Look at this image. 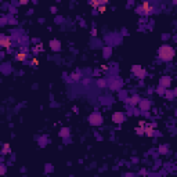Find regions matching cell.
<instances>
[{"instance_id": "obj_1", "label": "cell", "mask_w": 177, "mask_h": 177, "mask_svg": "<svg viewBox=\"0 0 177 177\" xmlns=\"http://www.w3.org/2000/svg\"><path fill=\"white\" fill-rule=\"evenodd\" d=\"M158 54H159V58L162 61H171L174 58L176 53H174V49L170 46H162L158 51Z\"/></svg>"}, {"instance_id": "obj_2", "label": "cell", "mask_w": 177, "mask_h": 177, "mask_svg": "<svg viewBox=\"0 0 177 177\" xmlns=\"http://www.w3.org/2000/svg\"><path fill=\"white\" fill-rule=\"evenodd\" d=\"M138 13H143L145 15H149V14L154 13V7H152V4H151L149 1H144L143 6H141V8H138Z\"/></svg>"}, {"instance_id": "obj_3", "label": "cell", "mask_w": 177, "mask_h": 177, "mask_svg": "<svg viewBox=\"0 0 177 177\" xmlns=\"http://www.w3.org/2000/svg\"><path fill=\"white\" fill-rule=\"evenodd\" d=\"M101 122H102V118H101L98 114H93V115L90 116V123H91V125H94V126L101 125Z\"/></svg>"}, {"instance_id": "obj_4", "label": "cell", "mask_w": 177, "mask_h": 177, "mask_svg": "<svg viewBox=\"0 0 177 177\" xmlns=\"http://www.w3.org/2000/svg\"><path fill=\"white\" fill-rule=\"evenodd\" d=\"M123 119H125V116H123L122 112H115V114L112 115V120L115 122V123H122Z\"/></svg>"}, {"instance_id": "obj_5", "label": "cell", "mask_w": 177, "mask_h": 177, "mask_svg": "<svg viewBox=\"0 0 177 177\" xmlns=\"http://www.w3.org/2000/svg\"><path fill=\"white\" fill-rule=\"evenodd\" d=\"M1 42H0V44H1V47H8L11 44V38H7V36H1V39H0Z\"/></svg>"}, {"instance_id": "obj_6", "label": "cell", "mask_w": 177, "mask_h": 177, "mask_svg": "<svg viewBox=\"0 0 177 177\" xmlns=\"http://www.w3.org/2000/svg\"><path fill=\"white\" fill-rule=\"evenodd\" d=\"M50 47L53 50H57V51H58V50L61 49V44H60L58 40H51V42H50Z\"/></svg>"}, {"instance_id": "obj_7", "label": "cell", "mask_w": 177, "mask_h": 177, "mask_svg": "<svg viewBox=\"0 0 177 177\" xmlns=\"http://www.w3.org/2000/svg\"><path fill=\"white\" fill-rule=\"evenodd\" d=\"M169 84H170V79H169V77H162V79H160V86H162V87H163V86L167 87Z\"/></svg>"}, {"instance_id": "obj_8", "label": "cell", "mask_w": 177, "mask_h": 177, "mask_svg": "<svg viewBox=\"0 0 177 177\" xmlns=\"http://www.w3.org/2000/svg\"><path fill=\"white\" fill-rule=\"evenodd\" d=\"M133 72H134V73H137L138 76H143V75H145V72H143V71H141L138 65H136L134 68H133Z\"/></svg>"}, {"instance_id": "obj_9", "label": "cell", "mask_w": 177, "mask_h": 177, "mask_svg": "<svg viewBox=\"0 0 177 177\" xmlns=\"http://www.w3.org/2000/svg\"><path fill=\"white\" fill-rule=\"evenodd\" d=\"M68 134H69V129H65V127H64V129H61V132H60L61 137H65V136H68Z\"/></svg>"}, {"instance_id": "obj_10", "label": "cell", "mask_w": 177, "mask_h": 177, "mask_svg": "<svg viewBox=\"0 0 177 177\" xmlns=\"http://www.w3.org/2000/svg\"><path fill=\"white\" fill-rule=\"evenodd\" d=\"M18 61H24L25 58H26V54L25 53H19V54H17V57H15Z\"/></svg>"}, {"instance_id": "obj_11", "label": "cell", "mask_w": 177, "mask_h": 177, "mask_svg": "<svg viewBox=\"0 0 177 177\" xmlns=\"http://www.w3.org/2000/svg\"><path fill=\"white\" fill-rule=\"evenodd\" d=\"M129 102H130V104H137L138 102V97H133V98H130V101H129Z\"/></svg>"}, {"instance_id": "obj_12", "label": "cell", "mask_w": 177, "mask_h": 177, "mask_svg": "<svg viewBox=\"0 0 177 177\" xmlns=\"http://www.w3.org/2000/svg\"><path fill=\"white\" fill-rule=\"evenodd\" d=\"M148 107H149V102H148V101H145V102L143 101V102H141V108H143V109H147Z\"/></svg>"}, {"instance_id": "obj_13", "label": "cell", "mask_w": 177, "mask_h": 177, "mask_svg": "<svg viewBox=\"0 0 177 177\" xmlns=\"http://www.w3.org/2000/svg\"><path fill=\"white\" fill-rule=\"evenodd\" d=\"M98 11H100V13H104V11H105V6L104 4L100 6V7H98Z\"/></svg>"}, {"instance_id": "obj_14", "label": "cell", "mask_w": 177, "mask_h": 177, "mask_svg": "<svg viewBox=\"0 0 177 177\" xmlns=\"http://www.w3.org/2000/svg\"><path fill=\"white\" fill-rule=\"evenodd\" d=\"M7 151H8V145H7V144H6V145H4V148H3V152H4V154H6V152H7Z\"/></svg>"}, {"instance_id": "obj_15", "label": "cell", "mask_w": 177, "mask_h": 177, "mask_svg": "<svg viewBox=\"0 0 177 177\" xmlns=\"http://www.w3.org/2000/svg\"><path fill=\"white\" fill-rule=\"evenodd\" d=\"M28 1H29V0H19V3H21V4H26Z\"/></svg>"}, {"instance_id": "obj_16", "label": "cell", "mask_w": 177, "mask_h": 177, "mask_svg": "<svg viewBox=\"0 0 177 177\" xmlns=\"http://www.w3.org/2000/svg\"><path fill=\"white\" fill-rule=\"evenodd\" d=\"M51 13H53V14H55V13H57V8H55V7H51Z\"/></svg>"}, {"instance_id": "obj_17", "label": "cell", "mask_w": 177, "mask_h": 177, "mask_svg": "<svg viewBox=\"0 0 177 177\" xmlns=\"http://www.w3.org/2000/svg\"><path fill=\"white\" fill-rule=\"evenodd\" d=\"M173 3H174V4H177V0H173Z\"/></svg>"}, {"instance_id": "obj_18", "label": "cell", "mask_w": 177, "mask_h": 177, "mask_svg": "<svg viewBox=\"0 0 177 177\" xmlns=\"http://www.w3.org/2000/svg\"><path fill=\"white\" fill-rule=\"evenodd\" d=\"M176 94H177V90H176Z\"/></svg>"}]
</instances>
